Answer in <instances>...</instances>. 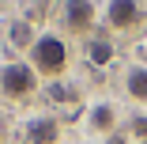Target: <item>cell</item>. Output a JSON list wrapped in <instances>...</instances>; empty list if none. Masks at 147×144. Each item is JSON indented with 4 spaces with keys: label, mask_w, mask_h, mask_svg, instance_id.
Segmentation results:
<instances>
[{
    "label": "cell",
    "mask_w": 147,
    "mask_h": 144,
    "mask_svg": "<svg viewBox=\"0 0 147 144\" xmlns=\"http://www.w3.org/2000/svg\"><path fill=\"white\" fill-rule=\"evenodd\" d=\"M87 61H91L94 68L109 65L113 61V42L109 38H91V42H87Z\"/></svg>",
    "instance_id": "cell-8"
},
{
    "label": "cell",
    "mask_w": 147,
    "mask_h": 144,
    "mask_svg": "<svg viewBox=\"0 0 147 144\" xmlns=\"http://www.w3.org/2000/svg\"><path fill=\"white\" fill-rule=\"evenodd\" d=\"M64 27L68 31H91L94 27V4L91 0H64Z\"/></svg>",
    "instance_id": "cell-3"
},
{
    "label": "cell",
    "mask_w": 147,
    "mask_h": 144,
    "mask_svg": "<svg viewBox=\"0 0 147 144\" xmlns=\"http://www.w3.org/2000/svg\"><path fill=\"white\" fill-rule=\"evenodd\" d=\"M87 125H91L94 133H102V136L113 133V129H117V110H113L109 102H94L91 110H87Z\"/></svg>",
    "instance_id": "cell-6"
},
{
    "label": "cell",
    "mask_w": 147,
    "mask_h": 144,
    "mask_svg": "<svg viewBox=\"0 0 147 144\" xmlns=\"http://www.w3.org/2000/svg\"><path fill=\"white\" fill-rule=\"evenodd\" d=\"M30 34H34V31H30V23H23V19H19V23H11V42H15V46L30 49V46H34V38H30Z\"/></svg>",
    "instance_id": "cell-9"
},
{
    "label": "cell",
    "mask_w": 147,
    "mask_h": 144,
    "mask_svg": "<svg viewBox=\"0 0 147 144\" xmlns=\"http://www.w3.org/2000/svg\"><path fill=\"white\" fill-rule=\"evenodd\" d=\"M106 19H109V27H117V31L136 27L140 23V0H109L106 4Z\"/></svg>",
    "instance_id": "cell-4"
},
{
    "label": "cell",
    "mask_w": 147,
    "mask_h": 144,
    "mask_svg": "<svg viewBox=\"0 0 147 144\" xmlns=\"http://www.w3.org/2000/svg\"><path fill=\"white\" fill-rule=\"evenodd\" d=\"M132 133H136V140L147 144V114H136V118H132Z\"/></svg>",
    "instance_id": "cell-10"
},
{
    "label": "cell",
    "mask_w": 147,
    "mask_h": 144,
    "mask_svg": "<svg viewBox=\"0 0 147 144\" xmlns=\"http://www.w3.org/2000/svg\"><path fill=\"white\" fill-rule=\"evenodd\" d=\"M38 87V72L23 61H4L0 65V95L8 99H26Z\"/></svg>",
    "instance_id": "cell-2"
},
{
    "label": "cell",
    "mask_w": 147,
    "mask_h": 144,
    "mask_svg": "<svg viewBox=\"0 0 147 144\" xmlns=\"http://www.w3.org/2000/svg\"><path fill=\"white\" fill-rule=\"evenodd\" d=\"M125 95L132 99V102H147V65H132L128 72H125Z\"/></svg>",
    "instance_id": "cell-7"
},
{
    "label": "cell",
    "mask_w": 147,
    "mask_h": 144,
    "mask_svg": "<svg viewBox=\"0 0 147 144\" xmlns=\"http://www.w3.org/2000/svg\"><path fill=\"white\" fill-rule=\"evenodd\" d=\"M26 140L30 144H57L61 140V125L53 118H30L26 121Z\"/></svg>",
    "instance_id": "cell-5"
},
{
    "label": "cell",
    "mask_w": 147,
    "mask_h": 144,
    "mask_svg": "<svg viewBox=\"0 0 147 144\" xmlns=\"http://www.w3.org/2000/svg\"><path fill=\"white\" fill-rule=\"evenodd\" d=\"M72 61V53H68V42L61 34H38L34 46H30V65L38 76H61Z\"/></svg>",
    "instance_id": "cell-1"
}]
</instances>
